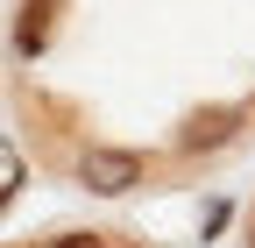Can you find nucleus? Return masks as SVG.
I'll return each instance as SVG.
<instances>
[{"mask_svg":"<svg viewBox=\"0 0 255 248\" xmlns=\"http://www.w3.org/2000/svg\"><path fill=\"white\" fill-rule=\"evenodd\" d=\"M78 184L100 192V199H128L142 184V156H135V149H85V156H78Z\"/></svg>","mask_w":255,"mask_h":248,"instance_id":"obj_1","label":"nucleus"},{"mask_svg":"<svg viewBox=\"0 0 255 248\" xmlns=\"http://www.w3.org/2000/svg\"><path fill=\"white\" fill-rule=\"evenodd\" d=\"M43 43H50V28H43V7L28 0V7H21V28H14V50H21V57H36Z\"/></svg>","mask_w":255,"mask_h":248,"instance_id":"obj_2","label":"nucleus"},{"mask_svg":"<svg viewBox=\"0 0 255 248\" xmlns=\"http://www.w3.org/2000/svg\"><path fill=\"white\" fill-rule=\"evenodd\" d=\"M220 227H227V199H213V206H206V220H199V234H220Z\"/></svg>","mask_w":255,"mask_h":248,"instance_id":"obj_3","label":"nucleus"},{"mask_svg":"<svg viewBox=\"0 0 255 248\" xmlns=\"http://www.w3.org/2000/svg\"><path fill=\"white\" fill-rule=\"evenodd\" d=\"M57 248H100V241H85V234H64V241H57Z\"/></svg>","mask_w":255,"mask_h":248,"instance_id":"obj_4","label":"nucleus"}]
</instances>
